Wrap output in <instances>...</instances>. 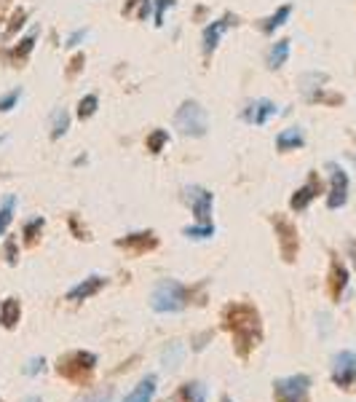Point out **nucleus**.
<instances>
[{"mask_svg":"<svg viewBox=\"0 0 356 402\" xmlns=\"http://www.w3.org/2000/svg\"><path fill=\"white\" fill-rule=\"evenodd\" d=\"M225 325H228V330L233 332L241 357H247V354L260 343V338H263L260 314L254 311L252 306H244V303H233V306H228V308H225Z\"/></svg>","mask_w":356,"mask_h":402,"instance_id":"nucleus-1","label":"nucleus"},{"mask_svg":"<svg viewBox=\"0 0 356 402\" xmlns=\"http://www.w3.org/2000/svg\"><path fill=\"white\" fill-rule=\"evenodd\" d=\"M151 306L158 314H177L188 306V290L179 284L177 279H161L153 287Z\"/></svg>","mask_w":356,"mask_h":402,"instance_id":"nucleus-2","label":"nucleus"},{"mask_svg":"<svg viewBox=\"0 0 356 402\" xmlns=\"http://www.w3.org/2000/svg\"><path fill=\"white\" fill-rule=\"evenodd\" d=\"M175 126L179 129L182 137L199 140L209 129V116H206V110L196 100H185L177 107V113H175Z\"/></svg>","mask_w":356,"mask_h":402,"instance_id":"nucleus-3","label":"nucleus"},{"mask_svg":"<svg viewBox=\"0 0 356 402\" xmlns=\"http://www.w3.org/2000/svg\"><path fill=\"white\" fill-rule=\"evenodd\" d=\"M274 392H276V400L279 402H308V392H311V378L305 373L289 378H279L274 383Z\"/></svg>","mask_w":356,"mask_h":402,"instance_id":"nucleus-4","label":"nucleus"},{"mask_svg":"<svg viewBox=\"0 0 356 402\" xmlns=\"http://www.w3.org/2000/svg\"><path fill=\"white\" fill-rule=\"evenodd\" d=\"M97 368V354L91 352H73L59 359V376L80 381L83 376H89Z\"/></svg>","mask_w":356,"mask_h":402,"instance_id":"nucleus-5","label":"nucleus"},{"mask_svg":"<svg viewBox=\"0 0 356 402\" xmlns=\"http://www.w3.org/2000/svg\"><path fill=\"white\" fill-rule=\"evenodd\" d=\"M185 201L193 209L199 223H203V226L212 223V207H214V193L212 191H206L203 185H188L185 188Z\"/></svg>","mask_w":356,"mask_h":402,"instance_id":"nucleus-6","label":"nucleus"},{"mask_svg":"<svg viewBox=\"0 0 356 402\" xmlns=\"http://www.w3.org/2000/svg\"><path fill=\"white\" fill-rule=\"evenodd\" d=\"M327 172H330L327 207H330V209H340V207H346V201H348V172H346L340 164H335V161L327 164Z\"/></svg>","mask_w":356,"mask_h":402,"instance_id":"nucleus-7","label":"nucleus"},{"mask_svg":"<svg viewBox=\"0 0 356 402\" xmlns=\"http://www.w3.org/2000/svg\"><path fill=\"white\" fill-rule=\"evenodd\" d=\"M332 381L340 389H348L356 383V352L346 349L332 357Z\"/></svg>","mask_w":356,"mask_h":402,"instance_id":"nucleus-8","label":"nucleus"},{"mask_svg":"<svg viewBox=\"0 0 356 402\" xmlns=\"http://www.w3.org/2000/svg\"><path fill=\"white\" fill-rule=\"evenodd\" d=\"M319 193H322V180H319V175H316V172H311L308 182H305V185H300V188L292 193V199H289L292 212H305V209L311 207V201L316 199Z\"/></svg>","mask_w":356,"mask_h":402,"instance_id":"nucleus-9","label":"nucleus"},{"mask_svg":"<svg viewBox=\"0 0 356 402\" xmlns=\"http://www.w3.org/2000/svg\"><path fill=\"white\" fill-rule=\"evenodd\" d=\"M274 116H279V107L274 105L271 100H254L247 105V110L241 113V118L247 121V124H252V126H265Z\"/></svg>","mask_w":356,"mask_h":402,"instance_id":"nucleus-10","label":"nucleus"},{"mask_svg":"<svg viewBox=\"0 0 356 402\" xmlns=\"http://www.w3.org/2000/svg\"><path fill=\"white\" fill-rule=\"evenodd\" d=\"M274 226H276V236H279L284 260H295V252H298V231H295V226L281 215L274 218Z\"/></svg>","mask_w":356,"mask_h":402,"instance_id":"nucleus-11","label":"nucleus"},{"mask_svg":"<svg viewBox=\"0 0 356 402\" xmlns=\"http://www.w3.org/2000/svg\"><path fill=\"white\" fill-rule=\"evenodd\" d=\"M107 284V279L100 277V274H91L89 279H83V282H78L73 290H67V301L70 303H80V301H89V298H94L97 293H100L102 287Z\"/></svg>","mask_w":356,"mask_h":402,"instance_id":"nucleus-12","label":"nucleus"},{"mask_svg":"<svg viewBox=\"0 0 356 402\" xmlns=\"http://www.w3.org/2000/svg\"><path fill=\"white\" fill-rule=\"evenodd\" d=\"M230 25H236V17H233V14H225L223 19L206 25V30H203V54H206V56L214 54V49L220 46V38L225 35V30H228Z\"/></svg>","mask_w":356,"mask_h":402,"instance_id":"nucleus-13","label":"nucleus"},{"mask_svg":"<svg viewBox=\"0 0 356 402\" xmlns=\"http://www.w3.org/2000/svg\"><path fill=\"white\" fill-rule=\"evenodd\" d=\"M305 145V131L303 126H287L281 129L276 134V151L281 153H289V151H298Z\"/></svg>","mask_w":356,"mask_h":402,"instance_id":"nucleus-14","label":"nucleus"},{"mask_svg":"<svg viewBox=\"0 0 356 402\" xmlns=\"http://www.w3.org/2000/svg\"><path fill=\"white\" fill-rule=\"evenodd\" d=\"M115 244L124 247V250H131V252H137V255H142V252L153 250V247L158 244V239L153 236L151 231H142V233H129L126 239H118Z\"/></svg>","mask_w":356,"mask_h":402,"instance_id":"nucleus-15","label":"nucleus"},{"mask_svg":"<svg viewBox=\"0 0 356 402\" xmlns=\"http://www.w3.org/2000/svg\"><path fill=\"white\" fill-rule=\"evenodd\" d=\"M348 287V268L340 263V260H332V271H330V290H332V298L340 301L343 293Z\"/></svg>","mask_w":356,"mask_h":402,"instance_id":"nucleus-16","label":"nucleus"},{"mask_svg":"<svg viewBox=\"0 0 356 402\" xmlns=\"http://www.w3.org/2000/svg\"><path fill=\"white\" fill-rule=\"evenodd\" d=\"M292 17V6L289 3H284V6H279L271 17H265L263 22H260V32H265V35H274L279 27L287 25V19Z\"/></svg>","mask_w":356,"mask_h":402,"instance_id":"nucleus-17","label":"nucleus"},{"mask_svg":"<svg viewBox=\"0 0 356 402\" xmlns=\"http://www.w3.org/2000/svg\"><path fill=\"white\" fill-rule=\"evenodd\" d=\"M155 386H158V378L155 376H145L137 386L134 392L129 394L124 402H153V394H155Z\"/></svg>","mask_w":356,"mask_h":402,"instance_id":"nucleus-18","label":"nucleus"},{"mask_svg":"<svg viewBox=\"0 0 356 402\" xmlns=\"http://www.w3.org/2000/svg\"><path fill=\"white\" fill-rule=\"evenodd\" d=\"M19 317H22V306H19L16 298H5V301L0 303V325L3 327H8V330L16 327Z\"/></svg>","mask_w":356,"mask_h":402,"instance_id":"nucleus-19","label":"nucleus"},{"mask_svg":"<svg viewBox=\"0 0 356 402\" xmlns=\"http://www.w3.org/2000/svg\"><path fill=\"white\" fill-rule=\"evenodd\" d=\"M287 59H289V41L281 38V41H276V43L271 46V51H268V67H271V70H279Z\"/></svg>","mask_w":356,"mask_h":402,"instance_id":"nucleus-20","label":"nucleus"},{"mask_svg":"<svg viewBox=\"0 0 356 402\" xmlns=\"http://www.w3.org/2000/svg\"><path fill=\"white\" fill-rule=\"evenodd\" d=\"M179 402H206V386L201 381H190L182 386L179 392Z\"/></svg>","mask_w":356,"mask_h":402,"instance_id":"nucleus-21","label":"nucleus"},{"mask_svg":"<svg viewBox=\"0 0 356 402\" xmlns=\"http://www.w3.org/2000/svg\"><path fill=\"white\" fill-rule=\"evenodd\" d=\"M166 145H169V131H166V129H153L151 134H148V140H145V148H148L153 156H158Z\"/></svg>","mask_w":356,"mask_h":402,"instance_id":"nucleus-22","label":"nucleus"},{"mask_svg":"<svg viewBox=\"0 0 356 402\" xmlns=\"http://www.w3.org/2000/svg\"><path fill=\"white\" fill-rule=\"evenodd\" d=\"M67 129H70V113L62 107V110H56V113H54V121H51V140L65 137V134H67Z\"/></svg>","mask_w":356,"mask_h":402,"instance_id":"nucleus-23","label":"nucleus"},{"mask_svg":"<svg viewBox=\"0 0 356 402\" xmlns=\"http://www.w3.org/2000/svg\"><path fill=\"white\" fill-rule=\"evenodd\" d=\"M97 110H100V97H97V94H86V97H80V102H78L76 113L80 121H89Z\"/></svg>","mask_w":356,"mask_h":402,"instance_id":"nucleus-24","label":"nucleus"},{"mask_svg":"<svg viewBox=\"0 0 356 402\" xmlns=\"http://www.w3.org/2000/svg\"><path fill=\"white\" fill-rule=\"evenodd\" d=\"M27 17H30V14H27V8H16V11L11 14V22H8V27H5L3 38H5V41H14V38H16V32L27 25Z\"/></svg>","mask_w":356,"mask_h":402,"instance_id":"nucleus-25","label":"nucleus"},{"mask_svg":"<svg viewBox=\"0 0 356 402\" xmlns=\"http://www.w3.org/2000/svg\"><path fill=\"white\" fill-rule=\"evenodd\" d=\"M14 209H16V196H5L0 204V236L8 231L11 220H14Z\"/></svg>","mask_w":356,"mask_h":402,"instance_id":"nucleus-26","label":"nucleus"},{"mask_svg":"<svg viewBox=\"0 0 356 402\" xmlns=\"http://www.w3.org/2000/svg\"><path fill=\"white\" fill-rule=\"evenodd\" d=\"M38 35H41V30H32L27 38H22V41H19V46H14L11 56H14V59H27V56L32 54V49H35V41H38Z\"/></svg>","mask_w":356,"mask_h":402,"instance_id":"nucleus-27","label":"nucleus"},{"mask_svg":"<svg viewBox=\"0 0 356 402\" xmlns=\"http://www.w3.org/2000/svg\"><path fill=\"white\" fill-rule=\"evenodd\" d=\"M43 226H46V220H43V218H35V220L25 223V228H22V236H25L27 244H35V242H38V236H41Z\"/></svg>","mask_w":356,"mask_h":402,"instance_id":"nucleus-28","label":"nucleus"},{"mask_svg":"<svg viewBox=\"0 0 356 402\" xmlns=\"http://www.w3.org/2000/svg\"><path fill=\"white\" fill-rule=\"evenodd\" d=\"M182 233L188 239H212L214 236V223H209V226H203V223H199V226H185Z\"/></svg>","mask_w":356,"mask_h":402,"instance_id":"nucleus-29","label":"nucleus"},{"mask_svg":"<svg viewBox=\"0 0 356 402\" xmlns=\"http://www.w3.org/2000/svg\"><path fill=\"white\" fill-rule=\"evenodd\" d=\"M22 100V89H11L8 94H3L0 97V113H11L16 105Z\"/></svg>","mask_w":356,"mask_h":402,"instance_id":"nucleus-30","label":"nucleus"},{"mask_svg":"<svg viewBox=\"0 0 356 402\" xmlns=\"http://www.w3.org/2000/svg\"><path fill=\"white\" fill-rule=\"evenodd\" d=\"M175 6H177V0H155V11H153L155 27L164 25V17H166V11H169V8H175Z\"/></svg>","mask_w":356,"mask_h":402,"instance_id":"nucleus-31","label":"nucleus"},{"mask_svg":"<svg viewBox=\"0 0 356 402\" xmlns=\"http://www.w3.org/2000/svg\"><path fill=\"white\" fill-rule=\"evenodd\" d=\"M5 260H8L11 266L19 260V252H16V239H8V242H5Z\"/></svg>","mask_w":356,"mask_h":402,"instance_id":"nucleus-32","label":"nucleus"},{"mask_svg":"<svg viewBox=\"0 0 356 402\" xmlns=\"http://www.w3.org/2000/svg\"><path fill=\"white\" fill-rule=\"evenodd\" d=\"M110 400V392H91V394H86V397H80V400L76 402H107Z\"/></svg>","mask_w":356,"mask_h":402,"instance_id":"nucleus-33","label":"nucleus"},{"mask_svg":"<svg viewBox=\"0 0 356 402\" xmlns=\"http://www.w3.org/2000/svg\"><path fill=\"white\" fill-rule=\"evenodd\" d=\"M86 35H89V30H76V32L67 38V43H65V46H67V49H76V46H80V41H83Z\"/></svg>","mask_w":356,"mask_h":402,"instance_id":"nucleus-34","label":"nucleus"},{"mask_svg":"<svg viewBox=\"0 0 356 402\" xmlns=\"http://www.w3.org/2000/svg\"><path fill=\"white\" fill-rule=\"evenodd\" d=\"M43 357H35V359H30V365H27L25 370H27V376H35V373H41L43 370Z\"/></svg>","mask_w":356,"mask_h":402,"instance_id":"nucleus-35","label":"nucleus"},{"mask_svg":"<svg viewBox=\"0 0 356 402\" xmlns=\"http://www.w3.org/2000/svg\"><path fill=\"white\" fill-rule=\"evenodd\" d=\"M151 11H153V0H140V11H137V19H148L151 17Z\"/></svg>","mask_w":356,"mask_h":402,"instance_id":"nucleus-36","label":"nucleus"},{"mask_svg":"<svg viewBox=\"0 0 356 402\" xmlns=\"http://www.w3.org/2000/svg\"><path fill=\"white\" fill-rule=\"evenodd\" d=\"M83 65H86V56H83V54H76V59L70 62V70H67V76L73 78V76H76V73H78V70L83 67Z\"/></svg>","mask_w":356,"mask_h":402,"instance_id":"nucleus-37","label":"nucleus"},{"mask_svg":"<svg viewBox=\"0 0 356 402\" xmlns=\"http://www.w3.org/2000/svg\"><path fill=\"white\" fill-rule=\"evenodd\" d=\"M140 0H126V6H124V14H131L134 11V6H137Z\"/></svg>","mask_w":356,"mask_h":402,"instance_id":"nucleus-38","label":"nucleus"},{"mask_svg":"<svg viewBox=\"0 0 356 402\" xmlns=\"http://www.w3.org/2000/svg\"><path fill=\"white\" fill-rule=\"evenodd\" d=\"M348 252H351V260H354L356 266V242H348Z\"/></svg>","mask_w":356,"mask_h":402,"instance_id":"nucleus-39","label":"nucleus"},{"mask_svg":"<svg viewBox=\"0 0 356 402\" xmlns=\"http://www.w3.org/2000/svg\"><path fill=\"white\" fill-rule=\"evenodd\" d=\"M25 402H43L41 397H30V400H25Z\"/></svg>","mask_w":356,"mask_h":402,"instance_id":"nucleus-40","label":"nucleus"},{"mask_svg":"<svg viewBox=\"0 0 356 402\" xmlns=\"http://www.w3.org/2000/svg\"><path fill=\"white\" fill-rule=\"evenodd\" d=\"M0 30H3V19H0Z\"/></svg>","mask_w":356,"mask_h":402,"instance_id":"nucleus-41","label":"nucleus"},{"mask_svg":"<svg viewBox=\"0 0 356 402\" xmlns=\"http://www.w3.org/2000/svg\"><path fill=\"white\" fill-rule=\"evenodd\" d=\"M3 140H5V137H0V142H3Z\"/></svg>","mask_w":356,"mask_h":402,"instance_id":"nucleus-42","label":"nucleus"}]
</instances>
